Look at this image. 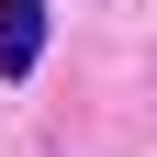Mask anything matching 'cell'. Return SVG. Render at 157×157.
Returning <instances> with one entry per match:
<instances>
[{
  "label": "cell",
  "instance_id": "cell-1",
  "mask_svg": "<svg viewBox=\"0 0 157 157\" xmlns=\"http://www.w3.org/2000/svg\"><path fill=\"white\" fill-rule=\"evenodd\" d=\"M45 56V0H0V78H34Z\"/></svg>",
  "mask_w": 157,
  "mask_h": 157
}]
</instances>
